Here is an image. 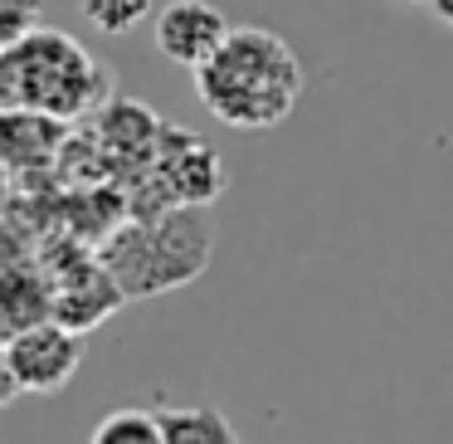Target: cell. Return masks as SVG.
<instances>
[{
  "instance_id": "6da1fadb",
  "label": "cell",
  "mask_w": 453,
  "mask_h": 444,
  "mask_svg": "<svg viewBox=\"0 0 453 444\" xmlns=\"http://www.w3.org/2000/svg\"><path fill=\"white\" fill-rule=\"evenodd\" d=\"M196 93L225 128L268 132L288 122L303 98V64L283 35L244 25L205 69H196Z\"/></svg>"
},
{
  "instance_id": "7a4b0ae2",
  "label": "cell",
  "mask_w": 453,
  "mask_h": 444,
  "mask_svg": "<svg viewBox=\"0 0 453 444\" xmlns=\"http://www.w3.org/2000/svg\"><path fill=\"white\" fill-rule=\"evenodd\" d=\"M0 93L5 108H30L50 118H88L112 103V74L83 44L59 30H35L0 54Z\"/></svg>"
},
{
  "instance_id": "3957f363",
  "label": "cell",
  "mask_w": 453,
  "mask_h": 444,
  "mask_svg": "<svg viewBox=\"0 0 453 444\" xmlns=\"http://www.w3.org/2000/svg\"><path fill=\"white\" fill-rule=\"evenodd\" d=\"M210 239H215V230H210L205 206H176L157 220H137V225L118 230L103 249V269L118 278L127 298L166 293L205 269Z\"/></svg>"
},
{
  "instance_id": "277c9868",
  "label": "cell",
  "mask_w": 453,
  "mask_h": 444,
  "mask_svg": "<svg viewBox=\"0 0 453 444\" xmlns=\"http://www.w3.org/2000/svg\"><path fill=\"white\" fill-rule=\"evenodd\" d=\"M83 352H88L83 332L59 323V317L35 323L25 332H5V356H0V366H5V401L64 391L73 381V371L83 366Z\"/></svg>"
},
{
  "instance_id": "5b68a950",
  "label": "cell",
  "mask_w": 453,
  "mask_h": 444,
  "mask_svg": "<svg viewBox=\"0 0 453 444\" xmlns=\"http://www.w3.org/2000/svg\"><path fill=\"white\" fill-rule=\"evenodd\" d=\"M147 181L157 186L161 206H210L225 191V167H219L215 147L196 142L180 128H161V147H157V167L147 171Z\"/></svg>"
},
{
  "instance_id": "8992f818",
  "label": "cell",
  "mask_w": 453,
  "mask_h": 444,
  "mask_svg": "<svg viewBox=\"0 0 453 444\" xmlns=\"http://www.w3.org/2000/svg\"><path fill=\"white\" fill-rule=\"evenodd\" d=\"M229 20L210 0H166L157 11V50L180 69H205L229 40Z\"/></svg>"
},
{
  "instance_id": "52a82bcc",
  "label": "cell",
  "mask_w": 453,
  "mask_h": 444,
  "mask_svg": "<svg viewBox=\"0 0 453 444\" xmlns=\"http://www.w3.org/2000/svg\"><path fill=\"white\" fill-rule=\"evenodd\" d=\"M166 444H244L219 405H161Z\"/></svg>"
},
{
  "instance_id": "ba28073f",
  "label": "cell",
  "mask_w": 453,
  "mask_h": 444,
  "mask_svg": "<svg viewBox=\"0 0 453 444\" xmlns=\"http://www.w3.org/2000/svg\"><path fill=\"white\" fill-rule=\"evenodd\" d=\"M88 444H166V425H161L157 410L122 405V410H108L98 425H93Z\"/></svg>"
},
{
  "instance_id": "9c48e42d",
  "label": "cell",
  "mask_w": 453,
  "mask_h": 444,
  "mask_svg": "<svg viewBox=\"0 0 453 444\" xmlns=\"http://www.w3.org/2000/svg\"><path fill=\"white\" fill-rule=\"evenodd\" d=\"M98 35H132L151 15V0H79Z\"/></svg>"
},
{
  "instance_id": "30bf717a",
  "label": "cell",
  "mask_w": 453,
  "mask_h": 444,
  "mask_svg": "<svg viewBox=\"0 0 453 444\" xmlns=\"http://www.w3.org/2000/svg\"><path fill=\"white\" fill-rule=\"evenodd\" d=\"M40 30V0H0V44L11 50Z\"/></svg>"
},
{
  "instance_id": "8fae6325",
  "label": "cell",
  "mask_w": 453,
  "mask_h": 444,
  "mask_svg": "<svg viewBox=\"0 0 453 444\" xmlns=\"http://www.w3.org/2000/svg\"><path fill=\"white\" fill-rule=\"evenodd\" d=\"M429 5H434V15H439V20L453 25V0H429Z\"/></svg>"
},
{
  "instance_id": "7c38bea8",
  "label": "cell",
  "mask_w": 453,
  "mask_h": 444,
  "mask_svg": "<svg viewBox=\"0 0 453 444\" xmlns=\"http://www.w3.org/2000/svg\"><path fill=\"white\" fill-rule=\"evenodd\" d=\"M410 5H419V0H410Z\"/></svg>"
}]
</instances>
